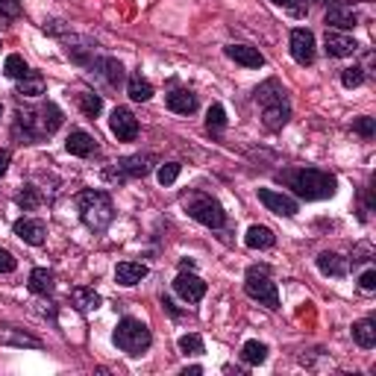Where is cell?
I'll return each mask as SVG.
<instances>
[{
	"label": "cell",
	"instance_id": "1",
	"mask_svg": "<svg viewBox=\"0 0 376 376\" xmlns=\"http://www.w3.org/2000/svg\"><path fill=\"white\" fill-rule=\"evenodd\" d=\"M62 127V112L56 103H41L36 109H18L15 115V138L21 144H39L41 138L53 136Z\"/></svg>",
	"mask_w": 376,
	"mask_h": 376
},
{
	"label": "cell",
	"instance_id": "2",
	"mask_svg": "<svg viewBox=\"0 0 376 376\" xmlns=\"http://www.w3.org/2000/svg\"><path fill=\"white\" fill-rule=\"evenodd\" d=\"M288 183L297 191V197H303V200H326V197H332L338 188L335 176L326 171H318V168L294 171V174H288Z\"/></svg>",
	"mask_w": 376,
	"mask_h": 376
},
{
	"label": "cell",
	"instance_id": "3",
	"mask_svg": "<svg viewBox=\"0 0 376 376\" xmlns=\"http://www.w3.org/2000/svg\"><path fill=\"white\" fill-rule=\"evenodd\" d=\"M77 203H79V218L94 233H103L115 218V206H112L106 191H83Z\"/></svg>",
	"mask_w": 376,
	"mask_h": 376
},
{
	"label": "cell",
	"instance_id": "4",
	"mask_svg": "<svg viewBox=\"0 0 376 376\" xmlns=\"http://www.w3.org/2000/svg\"><path fill=\"white\" fill-rule=\"evenodd\" d=\"M150 330H147V323L136 320V318H124L118 326H115V344L127 353V356H141L147 347H150Z\"/></svg>",
	"mask_w": 376,
	"mask_h": 376
},
{
	"label": "cell",
	"instance_id": "5",
	"mask_svg": "<svg viewBox=\"0 0 376 376\" xmlns=\"http://www.w3.org/2000/svg\"><path fill=\"white\" fill-rule=\"evenodd\" d=\"M244 291L250 294L253 300H259L268 309H280V291H276V283H271V276L259 268L247 271V280H244Z\"/></svg>",
	"mask_w": 376,
	"mask_h": 376
},
{
	"label": "cell",
	"instance_id": "6",
	"mask_svg": "<svg viewBox=\"0 0 376 376\" xmlns=\"http://www.w3.org/2000/svg\"><path fill=\"white\" fill-rule=\"evenodd\" d=\"M188 215L203 223V226H212V230H218V226L226 223V212L218 200H212V197H194L188 203Z\"/></svg>",
	"mask_w": 376,
	"mask_h": 376
},
{
	"label": "cell",
	"instance_id": "7",
	"mask_svg": "<svg viewBox=\"0 0 376 376\" xmlns=\"http://www.w3.org/2000/svg\"><path fill=\"white\" fill-rule=\"evenodd\" d=\"M291 56L297 65H312L315 62V36L306 27H297L291 32Z\"/></svg>",
	"mask_w": 376,
	"mask_h": 376
},
{
	"label": "cell",
	"instance_id": "8",
	"mask_svg": "<svg viewBox=\"0 0 376 376\" xmlns=\"http://www.w3.org/2000/svg\"><path fill=\"white\" fill-rule=\"evenodd\" d=\"M259 200L265 203L273 212V215H283V218H294V215H297V200H291L288 194H283V191L259 188Z\"/></svg>",
	"mask_w": 376,
	"mask_h": 376
},
{
	"label": "cell",
	"instance_id": "9",
	"mask_svg": "<svg viewBox=\"0 0 376 376\" xmlns=\"http://www.w3.org/2000/svg\"><path fill=\"white\" fill-rule=\"evenodd\" d=\"M174 291L183 297L186 303H197V300H203V294H206V283L200 280L197 273H179L176 280H174Z\"/></svg>",
	"mask_w": 376,
	"mask_h": 376
},
{
	"label": "cell",
	"instance_id": "10",
	"mask_svg": "<svg viewBox=\"0 0 376 376\" xmlns=\"http://www.w3.org/2000/svg\"><path fill=\"white\" fill-rule=\"evenodd\" d=\"M109 127H112V133L118 136V141H136V136H138V121H136V115L129 109H115L112 112Z\"/></svg>",
	"mask_w": 376,
	"mask_h": 376
},
{
	"label": "cell",
	"instance_id": "11",
	"mask_svg": "<svg viewBox=\"0 0 376 376\" xmlns=\"http://www.w3.org/2000/svg\"><path fill=\"white\" fill-rule=\"evenodd\" d=\"M323 47H326V53L330 56H353L358 51V44L356 39H350L347 32H335V30H326V39H323Z\"/></svg>",
	"mask_w": 376,
	"mask_h": 376
},
{
	"label": "cell",
	"instance_id": "12",
	"mask_svg": "<svg viewBox=\"0 0 376 376\" xmlns=\"http://www.w3.org/2000/svg\"><path fill=\"white\" fill-rule=\"evenodd\" d=\"M15 235H18L21 241L32 244V247H39V244H44V235H47V226L36 218H21V221H15Z\"/></svg>",
	"mask_w": 376,
	"mask_h": 376
},
{
	"label": "cell",
	"instance_id": "13",
	"mask_svg": "<svg viewBox=\"0 0 376 376\" xmlns=\"http://www.w3.org/2000/svg\"><path fill=\"white\" fill-rule=\"evenodd\" d=\"M223 53L230 56L233 62L244 65V68H261V65H265V56H261L256 47H247V44H230Z\"/></svg>",
	"mask_w": 376,
	"mask_h": 376
},
{
	"label": "cell",
	"instance_id": "14",
	"mask_svg": "<svg viewBox=\"0 0 376 376\" xmlns=\"http://www.w3.org/2000/svg\"><path fill=\"white\" fill-rule=\"evenodd\" d=\"M326 24L335 27V30H353V27L358 24V18H356V12H353L350 6L335 4V6L326 9Z\"/></svg>",
	"mask_w": 376,
	"mask_h": 376
},
{
	"label": "cell",
	"instance_id": "15",
	"mask_svg": "<svg viewBox=\"0 0 376 376\" xmlns=\"http://www.w3.org/2000/svg\"><path fill=\"white\" fill-rule=\"evenodd\" d=\"M147 276V265H141V261H121V265L115 268V280L121 285H138L141 280Z\"/></svg>",
	"mask_w": 376,
	"mask_h": 376
},
{
	"label": "cell",
	"instance_id": "16",
	"mask_svg": "<svg viewBox=\"0 0 376 376\" xmlns=\"http://www.w3.org/2000/svg\"><path fill=\"white\" fill-rule=\"evenodd\" d=\"M318 268H320V273H326V276H347L350 259L338 256V253H320V256H318Z\"/></svg>",
	"mask_w": 376,
	"mask_h": 376
},
{
	"label": "cell",
	"instance_id": "17",
	"mask_svg": "<svg viewBox=\"0 0 376 376\" xmlns=\"http://www.w3.org/2000/svg\"><path fill=\"white\" fill-rule=\"evenodd\" d=\"M168 109L179 112V115H191L197 109V94H191L188 89H176L168 94Z\"/></svg>",
	"mask_w": 376,
	"mask_h": 376
},
{
	"label": "cell",
	"instance_id": "18",
	"mask_svg": "<svg viewBox=\"0 0 376 376\" xmlns=\"http://www.w3.org/2000/svg\"><path fill=\"white\" fill-rule=\"evenodd\" d=\"M150 156H129V159H121L118 162V174L121 176H147L150 174Z\"/></svg>",
	"mask_w": 376,
	"mask_h": 376
},
{
	"label": "cell",
	"instance_id": "19",
	"mask_svg": "<svg viewBox=\"0 0 376 376\" xmlns=\"http://www.w3.org/2000/svg\"><path fill=\"white\" fill-rule=\"evenodd\" d=\"M265 127L268 129H280L288 124V103L285 101H273V103H265Z\"/></svg>",
	"mask_w": 376,
	"mask_h": 376
},
{
	"label": "cell",
	"instance_id": "20",
	"mask_svg": "<svg viewBox=\"0 0 376 376\" xmlns=\"http://www.w3.org/2000/svg\"><path fill=\"white\" fill-rule=\"evenodd\" d=\"M273 241H276V235L268 226H250L247 235H244V244H247L250 250H268V247H273Z\"/></svg>",
	"mask_w": 376,
	"mask_h": 376
},
{
	"label": "cell",
	"instance_id": "21",
	"mask_svg": "<svg viewBox=\"0 0 376 376\" xmlns=\"http://www.w3.org/2000/svg\"><path fill=\"white\" fill-rule=\"evenodd\" d=\"M65 147H68L71 156H91L94 153V138L89 133H83V129H77V133L68 136V141H65Z\"/></svg>",
	"mask_w": 376,
	"mask_h": 376
},
{
	"label": "cell",
	"instance_id": "22",
	"mask_svg": "<svg viewBox=\"0 0 376 376\" xmlns=\"http://www.w3.org/2000/svg\"><path fill=\"white\" fill-rule=\"evenodd\" d=\"M94 68L106 77L109 86H121V83H124V65H121L118 59H109V56H106V59H97Z\"/></svg>",
	"mask_w": 376,
	"mask_h": 376
},
{
	"label": "cell",
	"instance_id": "23",
	"mask_svg": "<svg viewBox=\"0 0 376 376\" xmlns=\"http://www.w3.org/2000/svg\"><path fill=\"white\" fill-rule=\"evenodd\" d=\"M53 273L47 271V268H36L30 273V291L32 294H51L53 291Z\"/></svg>",
	"mask_w": 376,
	"mask_h": 376
},
{
	"label": "cell",
	"instance_id": "24",
	"mask_svg": "<svg viewBox=\"0 0 376 376\" xmlns=\"http://www.w3.org/2000/svg\"><path fill=\"white\" fill-rule=\"evenodd\" d=\"M353 338H356V344L365 347V350L376 347V326H373V320H358L353 326Z\"/></svg>",
	"mask_w": 376,
	"mask_h": 376
},
{
	"label": "cell",
	"instance_id": "25",
	"mask_svg": "<svg viewBox=\"0 0 376 376\" xmlns=\"http://www.w3.org/2000/svg\"><path fill=\"white\" fill-rule=\"evenodd\" d=\"M44 89H47L44 77H41V74H32V71L18 83V94H21V97H41Z\"/></svg>",
	"mask_w": 376,
	"mask_h": 376
},
{
	"label": "cell",
	"instance_id": "26",
	"mask_svg": "<svg viewBox=\"0 0 376 376\" xmlns=\"http://www.w3.org/2000/svg\"><path fill=\"white\" fill-rule=\"evenodd\" d=\"M127 91H129V97H133V101H138V103H144V101H150V97H153V86L147 83V79H144L141 74L129 77Z\"/></svg>",
	"mask_w": 376,
	"mask_h": 376
},
{
	"label": "cell",
	"instance_id": "27",
	"mask_svg": "<svg viewBox=\"0 0 376 376\" xmlns=\"http://www.w3.org/2000/svg\"><path fill=\"white\" fill-rule=\"evenodd\" d=\"M241 358L247 365H261L268 358V347L261 344V341H247V344L241 347Z\"/></svg>",
	"mask_w": 376,
	"mask_h": 376
},
{
	"label": "cell",
	"instance_id": "28",
	"mask_svg": "<svg viewBox=\"0 0 376 376\" xmlns=\"http://www.w3.org/2000/svg\"><path fill=\"white\" fill-rule=\"evenodd\" d=\"M283 94H285V91L280 89V83H276V79H268L265 86H259V89H256V101H259L261 106H265V103H273V101H285Z\"/></svg>",
	"mask_w": 376,
	"mask_h": 376
},
{
	"label": "cell",
	"instance_id": "29",
	"mask_svg": "<svg viewBox=\"0 0 376 376\" xmlns=\"http://www.w3.org/2000/svg\"><path fill=\"white\" fill-rule=\"evenodd\" d=\"M74 300H77V306L83 309V312H91V309L101 306V294H94L91 288H77L74 291Z\"/></svg>",
	"mask_w": 376,
	"mask_h": 376
},
{
	"label": "cell",
	"instance_id": "30",
	"mask_svg": "<svg viewBox=\"0 0 376 376\" xmlns=\"http://www.w3.org/2000/svg\"><path fill=\"white\" fill-rule=\"evenodd\" d=\"M4 71H6V77H12V79H24L27 74H30V65L21 59V56H6V65H4Z\"/></svg>",
	"mask_w": 376,
	"mask_h": 376
},
{
	"label": "cell",
	"instance_id": "31",
	"mask_svg": "<svg viewBox=\"0 0 376 376\" xmlns=\"http://www.w3.org/2000/svg\"><path fill=\"white\" fill-rule=\"evenodd\" d=\"M79 106H83V112L89 118H97L101 115V109H103V101L97 94H91V91H83L79 94Z\"/></svg>",
	"mask_w": 376,
	"mask_h": 376
},
{
	"label": "cell",
	"instance_id": "32",
	"mask_svg": "<svg viewBox=\"0 0 376 376\" xmlns=\"http://www.w3.org/2000/svg\"><path fill=\"white\" fill-rule=\"evenodd\" d=\"M21 18V0H0V24H12Z\"/></svg>",
	"mask_w": 376,
	"mask_h": 376
},
{
	"label": "cell",
	"instance_id": "33",
	"mask_svg": "<svg viewBox=\"0 0 376 376\" xmlns=\"http://www.w3.org/2000/svg\"><path fill=\"white\" fill-rule=\"evenodd\" d=\"M179 350H183L186 356H200L203 353V338L200 335H183L179 338Z\"/></svg>",
	"mask_w": 376,
	"mask_h": 376
},
{
	"label": "cell",
	"instance_id": "34",
	"mask_svg": "<svg viewBox=\"0 0 376 376\" xmlns=\"http://www.w3.org/2000/svg\"><path fill=\"white\" fill-rule=\"evenodd\" d=\"M206 127H209V129H223V127H226V112H223L221 103L209 106V112H206Z\"/></svg>",
	"mask_w": 376,
	"mask_h": 376
},
{
	"label": "cell",
	"instance_id": "35",
	"mask_svg": "<svg viewBox=\"0 0 376 376\" xmlns=\"http://www.w3.org/2000/svg\"><path fill=\"white\" fill-rule=\"evenodd\" d=\"M362 79H365V71L358 68V65H350V68H344V71H341V83H344L347 89L362 86Z\"/></svg>",
	"mask_w": 376,
	"mask_h": 376
},
{
	"label": "cell",
	"instance_id": "36",
	"mask_svg": "<svg viewBox=\"0 0 376 376\" xmlns=\"http://www.w3.org/2000/svg\"><path fill=\"white\" fill-rule=\"evenodd\" d=\"M179 171H183V165H179V162H168V165H162V168H159V183H162V186L176 183Z\"/></svg>",
	"mask_w": 376,
	"mask_h": 376
},
{
	"label": "cell",
	"instance_id": "37",
	"mask_svg": "<svg viewBox=\"0 0 376 376\" xmlns=\"http://www.w3.org/2000/svg\"><path fill=\"white\" fill-rule=\"evenodd\" d=\"M39 203H41V197H39V191L32 188V186H27V188L18 194V206L27 209V212H30V209H36Z\"/></svg>",
	"mask_w": 376,
	"mask_h": 376
},
{
	"label": "cell",
	"instance_id": "38",
	"mask_svg": "<svg viewBox=\"0 0 376 376\" xmlns=\"http://www.w3.org/2000/svg\"><path fill=\"white\" fill-rule=\"evenodd\" d=\"M15 268H18V259H15L6 247H0V273H12Z\"/></svg>",
	"mask_w": 376,
	"mask_h": 376
},
{
	"label": "cell",
	"instance_id": "39",
	"mask_svg": "<svg viewBox=\"0 0 376 376\" xmlns=\"http://www.w3.org/2000/svg\"><path fill=\"white\" fill-rule=\"evenodd\" d=\"M356 133H358V136H365V138H370V136L376 133L373 118H358V121H356Z\"/></svg>",
	"mask_w": 376,
	"mask_h": 376
},
{
	"label": "cell",
	"instance_id": "40",
	"mask_svg": "<svg viewBox=\"0 0 376 376\" xmlns=\"http://www.w3.org/2000/svg\"><path fill=\"white\" fill-rule=\"evenodd\" d=\"M358 285H362L365 291H373V288H376V271H373V268H368L362 276H358Z\"/></svg>",
	"mask_w": 376,
	"mask_h": 376
},
{
	"label": "cell",
	"instance_id": "41",
	"mask_svg": "<svg viewBox=\"0 0 376 376\" xmlns=\"http://www.w3.org/2000/svg\"><path fill=\"white\" fill-rule=\"evenodd\" d=\"M271 4H276V6H285V9H291L294 15H303V9L294 4V0H271Z\"/></svg>",
	"mask_w": 376,
	"mask_h": 376
},
{
	"label": "cell",
	"instance_id": "42",
	"mask_svg": "<svg viewBox=\"0 0 376 376\" xmlns=\"http://www.w3.org/2000/svg\"><path fill=\"white\" fill-rule=\"evenodd\" d=\"M9 159H12V156H9V150H0V176L6 174V168H9Z\"/></svg>",
	"mask_w": 376,
	"mask_h": 376
},
{
	"label": "cell",
	"instance_id": "43",
	"mask_svg": "<svg viewBox=\"0 0 376 376\" xmlns=\"http://www.w3.org/2000/svg\"><path fill=\"white\" fill-rule=\"evenodd\" d=\"M0 115H4V106H0Z\"/></svg>",
	"mask_w": 376,
	"mask_h": 376
}]
</instances>
